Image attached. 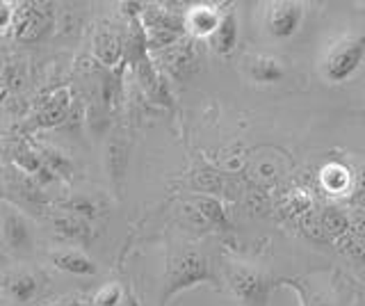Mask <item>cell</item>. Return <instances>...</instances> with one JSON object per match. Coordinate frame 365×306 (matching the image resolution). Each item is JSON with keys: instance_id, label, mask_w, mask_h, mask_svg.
Here are the masks:
<instances>
[{"instance_id": "cell-11", "label": "cell", "mask_w": 365, "mask_h": 306, "mask_svg": "<svg viewBox=\"0 0 365 306\" xmlns=\"http://www.w3.org/2000/svg\"><path fill=\"white\" fill-rule=\"evenodd\" d=\"M51 226H53V233L57 238H62V240L68 245L87 247L91 240H94V226H91V222H87L83 218H76V215L57 210L51 218Z\"/></svg>"}, {"instance_id": "cell-6", "label": "cell", "mask_w": 365, "mask_h": 306, "mask_svg": "<svg viewBox=\"0 0 365 306\" xmlns=\"http://www.w3.org/2000/svg\"><path fill=\"white\" fill-rule=\"evenodd\" d=\"M0 238H3L5 247H9L16 254L32 252L34 233L30 220L14 206H5L3 218H0Z\"/></svg>"}, {"instance_id": "cell-26", "label": "cell", "mask_w": 365, "mask_h": 306, "mask_svg": "<svg viewBox=\"0 0 365 306\" xmlns=\"http://www.w3.org/2000/svg\"><path fill=\"white\" fill-rule=\"evenodd\" d=\"M311 203H313L311 197H308L304 190H294L290 195V199H288V208H290V213L304 215L306 210H311Z\"/></svg>"}, {"instance_id": "cell-21", "label": "cell", "mask_w": 365, "mask_h": 306, "mask_svg": "<svg viewBox=\"0 0 365 306\" xmlns=\"http://www.w3.org/2000/svg\"><path fill=\"white\" fill-rule=\"evenodd\" d=\"M192 210L197 213V218L208 222L212 226H228L226 213L222 208V203L212 197H194L192 199Z\"/></svg>"}, {"instance_id": "cell-9", "label": "cell", "mask_w": 365, "mask_h": 306, "mask_svg": "<svg viewBox=\"0 0 365 306\" xmlns=\"http://www.w3.org/2000/svg\"><path fill=\"white\" fill-rule=\"evenodd\" d=\"M91 51H94V58L112 69L114 64H119L123 53H125V39L121 37V32L114 26H101L96 28L94 37H91Z\"/></svg>"}, {"instance_id": "cell-3", "label": "cell", "mask_w": 365, "mask_h": 306, "mask_svg": "<svg viewBox=\"0 0 365 306\" xmlns=\"http://www.w3.org/2000/svg\"><path fill=\"white\" fill-rule=\"evenodd\" d=\"M226 286L242 306H269L274 279L251 265L231 263L224 272Z\"/></svg>"}, {"instance_id": "cell-20", "label": "cell", "mask_w": 365, "mask_h": 306, "mask_svg": "<svg viewBox=\"0 0 365 306\" xmlns=\"http://www.w3.org/2000/svg\"><path fill=\"white\" fill-rule=\"evenodd\" d=\"M34 149L39 151L43 165L48 167L57 178H71L76 167L66 153H62L60 149H55V146H51V144H34Z\"/></svg>"}, {"instance_id": "cell-12", "label": "cell", "mask_w": 365, "mask_h": 306, "mask_svg": "<svg viewBox=\"0 0 365 306\" xmlns=\"http://www.w3.org/2000/svg\"><path fill=\"white\" fill-rule=\"evenodd\" d=\"M224 12L208 3H197L185 9V32L194 39H208L220 26Z\"/></svg>"}, {"instance_id": "cell-15", "label": "cell", "mask_w": 365, "mask_h": 306, "mask_svg": "<svg viewBox=\"0 0 365 306\" xmlns=\"http://www.w3.org/2000/svg\"><path fill=\"white\" fill-rule=\"evenodd\" d=\"M128 160H130V146L121 138H112L106 149V165H108V176L112 178L114 188H121L125 172H128Z\"/></svg>"}, {"instance_id": "cell-1", "label": "cell", "mask_w": 365, "mask_h": 306, "mask_svg": "<svg viewBox=\"0 0 365 306\" xmlns=\"http://www.w3.org/2000/svg\"><path fill=\"white\" fill-rule=\"evenodd\" d=\"M201 283H215V275L210 270L208 258L199 249H180L167 258V272L163 283V306L169 304L182 290L197 288Z\"/></svg>"}, {"instance_id": "cell-8", "label": "cell", "mask_w": 365, "mask_h": 306, "mask_svg": "<svg viewBox=\"0 0 365 306\" xmlns=\"http://www.w3.org/2000/svg\"><path fill=\"white\" fill-rule=\"evenodd\" d=\"M71 89L60 87L55 89L51 96H46L41 101V106L34 112L32 126L34 128H55L68 119V112H71Z\"/></svg>"}, {"instance_id": "cell-13", "label": "cell", "mask_w": 365, "mask_h": 306, "mask_svg": "<svg viewBox=\"0 0 365 306\" xmlns=\"http://www.w3.org/2000/svg\"><path fill=\"white\" fill-rule=\"evenodd\" d=\"M51 260L57 270L66 272V275H76V277H94L98 272V265L91 260L85 252H80L76 247H66V249H57L51 254Z\"/></svg>"}, {"instance_id": "cell-5", "label": "cell", "mask_w": 365, "mask_h": 306, "mask_svg": "<svg viewBox=\"0 0 365 306\" xmlns=\"http://www.w3.org/2000/svg\"><path fill=\"white\" fill-rule=\"evenodd\" d=\"M304 21V7L292 0H279L265 7L262 24L274 39H290Z\"/></svg>"}, {"instance_id": "cell-10", "label": "cell", "mask_w": 365, "mask_h": 306, "mask_svg": "<svg viewBox=\"0 0 365 306\" xmlns=\"http://www.w3.org/2000/svg\"><path fill=\"white\" fill-rule=\"evenodd\" d=\"M319 185H322L324 192L331 197L349 199L354 185H356V174L351 172L349 165L340 160H331L319 169Z\"/></svg>"}, {"instance_id": "cell-7", "label": "cell", "mask_w": 365, "mask_h": 306, "mask_svg": "<svg viewBox=\"0 0 365 306\" xmlns=\"http://www.w3.org/2000/svg\"><path fill=\"white\" fill-rule=\"evenodd\" d=\"M153 58L158 60L160 69H163L165 73H169L171 78H176V81L187 78L199 66V53H197V49H194L192 39H187V41L182 39V41L174 44L171 49L155 53Z\"/></svg>"}, {"instance_id": "cell-17", "label": "cell", "mask_w": 365, "mask_h": 306, "mask_svg": "<svg viewBox=\"0 0 365 306\" xmlns=\"http://www.w3.org/2000/svg\"><path fill=\"white\" fill-rule=\"evenodd\" d=\"M247 71H249L251 83H256V85H274V83H279L285 73L281 60L272 58V55H256V58H251L247 64Z\"/></svg>"}, {"instance_id": "cell-19", "label": "cell", "mask_w": 365, "mask_h": 306, "mask_svg": "<svg viewBox=\"0 0 365 306\" xmlns=\"http://www.w3.org/2000/svg\"><path fill=\"white\" fill-rule=\"evenodd\" d=\"M57 208H60L62 213L76 215V218H83L87 222L96 220V218H101V215H103L101 203L96 199L87 197V195H73V197H68V199L57 201Z\"/></svg>"}, {"instance_id": "cell-28", "label": "cell", "mask_w": 365, "mask_h": 306, "mask_svg": "<svg viewBox=\"0 0 365 306\" xmlns=\"http://www.w3.org/2000/svg\"><path fill=\"white\" fill-rule=\"evenodd\" d=\"M349 203L356 208H363L365 210V167L356 174V185H354V192L349 197Z\"/></svg>"}, {"instance_id": "cell-18", "label": "cell", "mask_w": 365, "mask_h": 306, "mask_svg": "<svg viewBox=\"0 0 365 306\" xmlns=\"http://www.w3.org/2000/svg\"><path fill=\"white\" fill-rule=\"evenodd\" d=\"M319 229H322L331 240H340V238L349 235V218H347V208L340 206H324L322 215H319Z\"/></svg>"}, {"instance_id": "cell-23", "label": "cell", "mask_w": 365, "mask_h": 306, "mask_svg": "<svg viewBox=\"0 0 365 306\" xmlns=\"http://www.w3.org/2000/svg\"><path fill=\"white\" fill-rule=\"evenodd\" d=\"M336 245H338V249H340L342 254H347L349 258L359 260V263L365 265V243H363V240H359V238H354V235L349 233V235H345V238H340V240H338Z\"/></svg>"}, {"instance_id": "cell-22", "label": "cell", "mask_w": 365, "mask_h": 306, "mask_svg": "<svg viewBox=\"0 0 365 306\" xmlns=\"http://www.w3.org/2000/svg\"><path fill=\"white\" fill-rule=\"evenodd\" d=\"M125 297H128V292L123 290L121 283L110 281V283L101 286L94 292V297H91V306H123Z\"/></svg>"}, {"instance_id": "cell-29", "label": "cell", "mask_w": 365, "mask_h": 306, "mask_svg": "<svg viewBox=\"0 0 365 306\" xmlns=\"http://www.w3.org/2000/svg\"><path fill=\"white\" fill-rule=\"evenodd\" d=\"M48 306H83L78 297H66V300H57L55 304H48Z\"/></svg>"}, {"instance_id": "cell-25", "label": "cell", "mask_w": 365, "mask_h": 306, "mask_svg": "<svg viewBox=\"0 0 365 306\" xmlns=\"http://www.w3.org/2000/svg\"><path fill=\"white\" fill-rule=\"evenodd\" d=\"M14 21H16V5L7 3V0H0V37L7 35L14 28Z\"/></svg>"}, {"instance_id": "cell-16", "label": "cell", "mask_w": 365, "mask_h": 306, "mask_svg": "<svg viewBox=\"0 0 365 306\" xmlns=\"http://www.w3.org/2000/svg\"><path fill=\"white\" fill-rule=\"evenodd\" d=\"M208 46L212 53L217 55H231L237 46V21H235V14L228 9L224 12L220 26L208 37Z\"/></svg>"}, {"instance_id": "cell-27", "label": "cell", "mask_w": 365, "mask_h": 306, "mask_svg": "<svg viewBox=\"0 0 365 306\" xmlns=\"http://www.w3.org/2000/svg\"><path fill=\"white\" fill-rule=\"evenodd\" d=\"M288 286H292L297 292H299V300H302V306H331L327 300H322V297H317V295H311L308 292L302 283H297V281H285Z\"/></svg>"}, {"instance_id": "cell-24", "label": "cell", "mask_w": 365, "mask_h": 306, "mask_svg": "<svg viewBox=\"0 0 365 306\" xmlns=\"http://www.w3.org/2000/svg\"><path fill=\"white\" fill-rule=\"evenodd\" d=\"M347 218H349V231H351V235L365 243V210L356 208V206H349L347 208Z\"/></svg>"}, {"instance_id": "cell-14", "label": "cell", "mask_w": 365, "mask_h": 306, "mask_svg": "<svg viewBox=\"0 0 365 306\" xmlns=\"http://www.w3.org/2000/svg\"><path fill=\"white\" fill-rule=\"evenodd\" d=\"M0 286H3L7 297L14 302H32L39 292V279L26 270H14L0 277Z\"/></svg>"}, {"instance_id": "cell-2", "label": "cell", "mask_w": 365, "mask_h": 306, "mask_svg": "<svg viewBox=\"0 0 365 306\" xmlns=\"http://www.w3.org/2000/svg\"><path fill=\"white\" fill-rule=\"evenodd\" d=\"M365 62V35L363 32H347L329 44L322 55L319 71L331 85H342L356 76Z\"/></svg>"}, {"instance_id": "cell-4", "label": "cell", "mask_w": 365, "mask_h": 306, "mask_svg": "<svg viewBox=\"0 0 365 306\" xmlns=\"http://www.w3.org/2000/svg\"><path fill=\"white\" fill-rule=\"evenodd\" d=\"M55 9L51 3H21L16 5L14 35L23 44L41 39L53 28Z\"/></svg>"}]
</instances>
